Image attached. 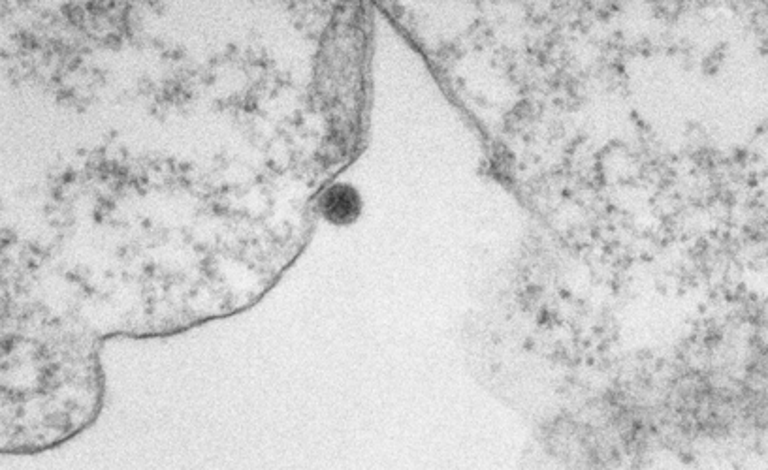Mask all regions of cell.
<instances>
[{
    "mask_svg": "<svg viewBox=\"0 0 768 470\" xmlns=\"http://www.w3.org/2000/svg\"><path fill=\"white\" fill-rule=\"evenodd\" d=\"M320 207L326 219L336 224H349L358 217L362 202L354 188L347 185H334L324 192Z\"/></svg>",
    "mask_w": 768,
    "mask_h": 470,
    "instance_id": "1",
    "label": "cell"
}]
</instances>
